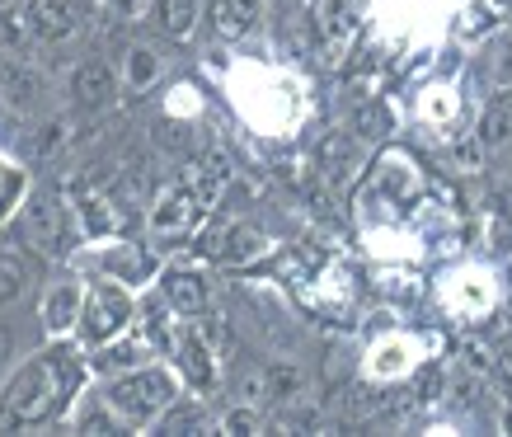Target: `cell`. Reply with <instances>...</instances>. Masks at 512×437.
<instances>
[{"label":"cell","instance_id":"6da1fadb","mask_svg":"<svg viewBox=\"0 0 512 437\" xmlns=\"http://www.w3.org/2000/svg\"><path fill=\"white\" fill-rule=\"evenodd\" d=\"M80 376L85 372H80V358L71 348H52L43 358H33L29 367L10 381V391L0 395V433L47 423L80 391Z\"/></svg>","mask_w":512,"mask_h":437},{"label":"cell","instance_id":"7a4b0ae2","mask_svg":"<svg viewBox=\"0 0 512 437\" xmlns=\"http://www.w3.org/2000/svg\"><path fill=\"white\" fill-rule=\"evenodd\" d=\"M170 405H174V381L165 372H156V367H141V372H132L109 386V409L123 423H137V428L160 419Z\"/></svg>","mask_w":512,"mask_h":437},{"label":"cell","instance_id":"3957f363","mask_svg":"<svg viewBox=\"0 0 512 437\" xmlns=\"http://www.w3.org/2000/svg\"><path fill=\"white\" fill-rule=\"evenodd\" d=\"M198 217H202L198 193L188 184H170L156 193V203L146 212V226H151L156 240H184V235L198 226Z\"/></svg>","mask_w":512,"mask_h":437},{"label":"cell","instance_id":"277c9868","mask_svg":"<svg viewBox=\"0 0 512 437\" xmlns=\"http://www.w3.org/2000/svg\"><path fill=\"white\" fill-rule=\"evenodd\" d=\"M80 320H85V339H94V344H109L113 334H123L127 320H132V301H127L123 287L99 282V287L90 292V301H85Z\"/></svg>","mask_w":512,"mask_h":437},{"label":"cell","instance_id":"5b68a950","mask_svg":"<svg viewBox=\"0 0 512 437\" xmlns=\"http://www.w3.org/2000/svg\"><path fill=\"white\" fill-rule=\"evenodd\" d=\"M202 250L212 254L217 264H249V259H259V250H264V235L240 217H221L212 231L202 235Z\"/></svg>","mask_w":512,"mask_h":437},{"label":"cell","instance_id":"8992f818","mask_svg":"<svg viewBox=\"0 0 512 437\" xmlns=\"http://www.w3.org/2000/svg\"><path fill=\"white\" fill-rule=\"evenodd\" d=\"M29 240L38 245L43 254H66V207L52 198V193H33L29 207Z\"/></svg>","mask_w":512,"mask_h":437},{"label":"cell","instance_id":"52a82bcc","mask_svg":"<svg viewBox=\"0 0 512 437\" xmlns=\"http://www.w3.org/2000/svg\"><path fill=\"white\" fill-rule=\"evenodd\" d=\"M174 362H179V372H184L188 386H198V391H212V386H217L212 344H207V339H202L193 325L179 329V339H174Z\"/></svg>","mask_w":512,"mask_h":437},{"label":"cell","instance_id":"ba28073f","mask_svg":"<svg viewBox=\"0 0 512 437\" xmlns=\"http://www.w3.org/2000/svg\"><path fill=\"white\" fill-rule=\"evenodd\" d=\"M113 90H118V76H113L109 62H80L76 76H71V94H76V104H85V109L109 104Z\"/></svg>","mask_w":512,"mask_h":437},{"label":"cell","instance_id":"9c48e42d","mask_svg":"<svg viewBox=\"0 0 512 437\" xmlns=\"http://www.w3.org/2000/svg\"><path fill=\"white\" fill-rule=\"evenodd\" d=\"M249 391H264V400H273V405H292L306 391V376L292 362H273L259 376H249Z\"/></svg>","mask_w":512,"mask_h":437},{"label":"cell","instance_id":"30bf717a","mask_svg":"<svg viewBox=\"0 0 512 437\" xmlns=\"http://www.w3.org/2000/svg\"><path fill=\"white\" fill-rule=\"evenodd\" d=\"M24 15H29L33 38H47V43H57L76 29V15L66 0H24Z\"/></svg>","mask_w":512,"mask_h":437},{"label":"cell","instance_id":"8fae6325","mask_svg":"<svg viewBox=\"0 0 512 437\" xmlns=\"http://www.w3.org/2000/svg\"><path fill=\"white\" fill-rule=\"evenodd\" d=\"M165 297H170L174 311L198 315V311H207V282L193 268H170L165 273Z\"/></svg>","mask_w":512,"mask_h":437},{"label":"cell","instance_id":"7c38bea8","mask_svg":"<svg viewBox=\"0 0 512 437\" xmlns=\"http://www.w3.org/2000/svg\"><path fill=\"white\" fill-rule=\"evenodd\" d=\"M259 19V0H212V29L217 38H245Z\"/></svg>","mask_w":512,"mask_h":437},{"label":"cell","instance_id":"4fadbf2b","mask_svg":"<svg viewBox=\"0 0 512 437\" xmlns=\"http://www.w3.org/2000/svg\"><path fill=\"white\" fill-rule=\"evenodd\" d=\"M325 47H329V62H339L334 52H343V47L353 43V33H357V5L353 0H329L325 5Z\"/></svg>","mask_w":512,"mask_h":437},{"label":"cell","instance_id":"5bb4252c","mask_svg":"<svg viewBox=\"0 0 512 437\" xmlns=\"http://www.w3.org/2000/svg\"><path fill=\"white\" fill-rule=\"evenodd\" d=\"M76 315H80V287L76 282H57L43 301V325L52 329V334H66Z\"/></svg>","mask_w":512,"mask_h":437},{"label":"cell","instance_id":"9a60e30c","mask_svg":"<svg viewBox=\"0 0 512 437\" xmlns=\"http://www.w3.org/2000/svg\"><path fill=\"white\" fill-rule=\"evenodd\" d=\"M226 179H231V165H226V156H202L198 170H193V193H198L202 207H212L221 198V188H226Z\"/></svg>","mask_w":512,"mask_h":437},{"label":"cell","instance_id":"2e32d148","mask_svg":"<svg viewBox=\"0 0 512 437\" xmlns=\"http://www.w3.org/2000/svg\"><path fill=\"white\" fill-rule=\"evenodd\" d=\"M512 137V90H503L480 118V146H503Z\"/></svg>","mask_w":512,"mask_h":437},{"label":"cell","instance_id":"e0dca14e","mask_svg":"<svg viewBox=\"0 0 512 437\" xmlns=\"http://www.w3.org/2000/svg\"><path fill=\"white\" fill-rule=\"evenodd\" d=\"M320 160H325V174L334 179V184H348L357 170V146L348 137H329L325 151H320Z\"/></svg>","mask_w":512,"mask_h":437},{"label":"cell","instance_id":"ac0fdd59","mask_svg":"<svg viewBox=\"0 0 512 437\" xmlns=\"http://www.w3.org/2000/svg\"><path fill=\"white\" fill-rule=\"evenodd\" d=\"M29 38H33V29H29L24 5H0V47H5V52H24Z\"/></svg>","mask_w":512,"mask_h":437},{"label":"cell","instance_id":"d6986e66","mask_svg":"<svg viewBox=\"0 0 512 437\" xmlns=\"http://www.w3.org/2000/svg\"><path fill=\"white\" fill-rule=\"evenodd\" d=\"M156 76H160L156 52H151V47H132V52H127V85H132V90H146Z\"/></svg>","mask_w":512,"mask_h":437},{"label":"cell","instance_id":"ffe728a7","mask_svg":"<svg viewBox=\"0 0 512 437\" xmlns=\"http://www.w3.org/2000/svg\"><path fill=\"white\" fill-rule=\"evenodd\" d=\"M198 10H202V0H160V24H165L170 33H179V38H184V33L193 29Z\"/></svg>","mask_w":512,"mask_h":437},{"label":"cell","instance_id":"44dd1931","mask_svg":"<svg viewBox=\"0 0 512 437\" xmlns=\"http://www.w3.org/2000/svg\"><path fill=\"white\" fill-rule=\"evenodd\" d=\"M0 90L10 94L15 104H29L38 94V76L33 71H19V66H0Z\"/></svg>","mask_w":512,"mask_h":437},{"label":"cell","instance_id":"7402d4cb","mask_svg":"<svg viewBox=\"0 0 512 437\" xmlns=\"http://www.w3.org/2000/svg\"><path fill=\"white\" fill-rule=\"evenodd\" d=\"M207 428V414H202L198 405H188V409H174L170 419L160 423V433H202Z\"/></svg>","mask_w":512,"mask_h":437},{"label":"cell","instance_id":"603a6c76","mask_svg":"<svg viewBox=\"0 0 512 437\" xmlns=\"http://www.w3.org/2000/svg\"><path fill=\"white\" fill-rule=\"evenodd\" d=\"M80 212H85V226H90V235H104V231H113V212H109V203L104 198H85L80 203Z\"/></svg>","mask_w":512,"mask_h":437},{"label":"cell","instance_id":"cb8c5ba5","mask_svg":"<svg viewBox=\"0 0 512 437\" xmlns=\"http://www.w3.org/2000/svg\"><path fill=\"white\" fill-rule=\"evenodd\" d=\"M19 287H24V268H19V259H5V254H0V301H15Z\"/></svg>","mask_w":512,"mask_h":437},{"label":"cell","instance_id":"d4e9b609","mask_svg":"<svg viewBox=\"0 0 512 437\" xmlns=\"http://www.w3.org/2000/svg\"><path fill=\"white\" fill-rule=\"evenodd\" d=\"M226 433H264L259 409H235V414H226Z\"/></svg>","mask_w":512,"mask_h":437},{"label":"cell","instance_id":"484cf974","mask_svg":"<svg viewBox=\"0 0 512 437\" xmlns=\"http://www.w3.org/2000/svg\"><path fill=\"white\" fill-rule=\"evenodd\" d=\"M66 141V127L62 123H47L43 127V137H38V146H33V156L47 160V156H57V146Z\"/></svg>","mask_w":512,"mask_h":437},{"label":"cell","instance_id":"4316f807","mask_svg":"<svg viewBox=\"0 0 512 437\" xmlns=\"http://www.w3.org/2000/svg\"><path fill=\"white\" fill-rule=\"evenodd\" d=\"M132 362H141V344H118V348H109V353L99 358V367H132Z\"/></svg>","mask_w":512,"mask_h":437},{"label":"cell","instance_id":"83f0119b","mask_svg":"<svg viewBox=\"0 0 512 437\" xmlns=\"http://www.w3.org/2000/svg\"><path fill=\"white\" fill-rule=\"evenodd\" d=\"M19 188H24V179H19L15 170H5V165H0V217H5V207L19 198Z\"/></svg>","mask_w":512,"mask_h":437},{"label":"cell","instance_id":"f1b7e54d","mask_svg":"<svg viewBox=\"0 0 512 437\" xmlns=\"http://www.w3.org/2000/svg\"><path fill=\"white\" fill-rule=\"evenodd\" d=\"M437 391H442V367H428L419 376V400L428 405V400H437Z\"/></svg>","mask_w":512,"mask_h":437},{"label":"cell","instance_id":"f546056e","mask_svg":"<svg viewBox=\"0 0 512 437\" xmlns=\"http://www.w3.org/2000/svg\"><path fill=\"white\" fill-rule=\"evenodd\" d=\"M489 240H494L498 254H508L512 250V221L508 217H494V231H489Z\"/></svg>","mask_w":512,"mask_h":437},{"label":"cell","instance_id":"4dcf8cb0","mask_svg":"<svg viewBox=\"0 0 512 437\" xmlns=\"http://www.w3.org/2000/svg\"><path fill=\"white\" fill-rule=\"evenodd\" d=\"M80 428H85V433H118V423H113L109 414H90V419L80 423Z\"/></svg>","mask_w":512,"mask_h":437},{"label":"cell","instance_id":"1f68e13d","mask_svg":"<svg viewBox=\"0 0 512 437\" xmlns=\"http://www.w3.org/2000/svg\"><path fill=\"white\" fill-rule=\"evenodd\" d=\"M10 358H15V329L0 325V367H5Z\"/></svg>","mask_w":512,"mask_h":437},{"label":"cell","instance_id":"d6a6232c","mask_svg":"<svg viewBox=\"0 0 512 437\" xmlns=\"http://www.w3.org/2000/svg\"><path fill=\"white\" fill-rule=\"evenodd\" d=\"M498 376H503V386L512 391V344H503V353H498Z\"/></svg>","mask_w":512,"mask_h":437},{"label":"cell","instance_id":"836d02e7","mask_svg":"<svg viewBox=\"0 0 512 437\" xmlns=\"http://www.w3.org/2000/svg\"><path fill=\"white\" fill-rule=\"evenodd\" d=\"M118 5H123V10H141V0H118Z\"/></svg>","mask_w":512,"mask_h":437},{"label":"cell","instance_id":"e575fe53","mask_svg":"<svg viewBox=\"0 0 512 437\" xmlns=\"http://www.w3.org/2000/svg\"><path fill=\"white\" fill-rule=\"evenodd\" d=\"M503 428H508V433H512V409H508V419H503Z\"/></svg>","mask_w":512,"mask_h":437}]
</instances>
